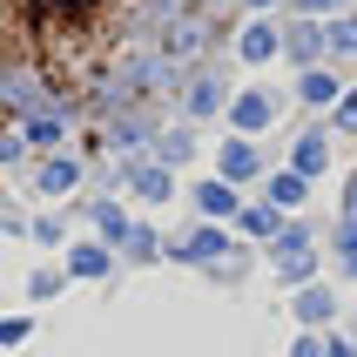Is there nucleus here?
<instances>
[{"label": "nucleus", "mask_w": 357, "mask_h": 357, "mask_svg": "<svg viewBox=\"0 0 357 357\" xmlns=\"http://www.w3.org/2000/svg\"><path fill=\"white\" fill-rule=\"evenodd\" d=\"M209 0H0V101L88 108L182 54Z\"/></svg>", "instance_id": "obj_1"}]
</instances>
